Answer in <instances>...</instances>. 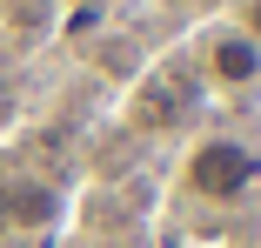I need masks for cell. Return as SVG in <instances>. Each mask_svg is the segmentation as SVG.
I'll return each mask as SVG.
<instances>
[{
    "label": "cell",
    "instance_id": "6",
    "mask_svg": "<svg viewBox=\"0 0 261 248\" xmlns=\"http://www.w3.org/2000/svg\"><path fill=\"white\" fill-rule=\"evenodd\" d=\"M7 7H14V0H0V14H7Z\"/></svg>",
    "mask_w": 261,
    "mask_h": 248
},
{
    "label": "cell",
    "instance_id": "1",
    "mask_svg": "<svg viewBox=\"0 0 261 248\" xmlns=\"http://www.w3.org/2000/svg\"><path fill=\"white\" fill-rule=\"evenodd\" d=\"M181 188L215 202V208H228V202L261 188V155L248 141H234V134H201L188 147V161H181Z\"/></svg>",
    "mask_w": 261,
    "mask_h": 248
},
{
    "label": "cell",
    "instance_id": "3",
    "mask_svg": "<svg viewBox=\"0 0 261 248\" xmlns=\"http://www.w3.org/2000/svg\"><path fill=\"white\" fill-rule=\"evenodd\" d=\"M201 81H215V87H261V47L241 34V27H207L201 40V61H194Z\"/></svg>",
    "mask_w": 261,
    "mask_h": 248
},
{
    "label": "cell",
    "instance_id": "4",
    "mask_svg": "<svg viewBox=\"0 0 261 248\" xmlns=\"http://www.w3.org/2000/svg\"><path fill=\"white\" fill-rule=\"evenodd\" d=\"M228 27H241V34L261 47V0H228Z\"/></svg>",
    "mask_w": 261,
    "mask_h": 248
},
{
    "label": "cell",
    "instance_id": "2",
    "mask_svg": "<svg viewBox=\"0 0 261 248\" xmlns=\"http://www.w3.org/2000/svg\"><path fill=\"white\" fill-rule=\"evenodd\" d=\"M194 108H201V74H194L188 61H161V67L141 74L134 101H127V121L147 128V134H168V128H181Z\"/></svg>",
    "mask_w": 261,
    "mask_h": 248
},
{
    "label": "cell",
    "instance_id": "5",
    "mask_svg": "<svg viewBox=\"0 0 261 248\" xmlns=\"http://www.w3.org/2000/svg\"><path fill=\"white\" fill-rule=\"evenodd\" d=\"M201 7H228V0H201Z\"/></svg>",
    "mask_w": 261,
    "mask_h": 248
}]
</instances>
